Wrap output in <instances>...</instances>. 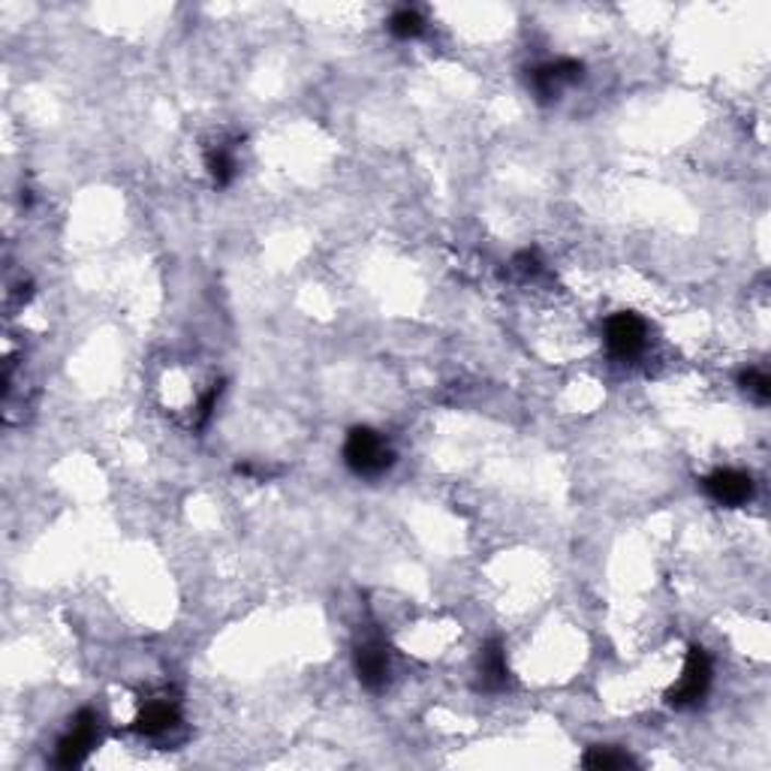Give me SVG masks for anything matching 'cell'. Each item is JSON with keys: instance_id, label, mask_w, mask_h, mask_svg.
<instances>
[{"instance_id": "6da1fadb", "label": "cell", "mask_w": 771, "mask_h": 771, "mask_svg": "<svg viewBox=\"0 0 771 771\" xmlns=\"http://www.w3.org/2000/svg\"><path fill=\"white\" fill-rule=\"evenodd\" d=\"M344 461L356 476H383L386 470L395 464V452L383 434L373 431L368 425H359L344 440Z\"/></svg>"}, {"instance_id": "7a4b0ae2", "label": "cell", "mask_w": 771, "mask_h": 771, "mask_svg": "<svg viewBox=\"0 0 771 771\" xmlns=\"http://www.w3.org/2000/svg\"><path fill=\"white\" fill-rule=\"evenodd\" d=\"M711 678H714V666H711L709 651L702 648V645H690L684 672L675 681L672 690L666 693L669 705L672 709H693V705H699L705 699V693H709Z\"/></svg>"}, {"instance_id": "3957f363", "label": "cell", "mask_w": 771, "mask_h": 771, "mask_svg": "<svg viewBox=\"0 0 771 771\" xmlns=\"http://www.w3.org/2000/svg\"><path fill=\"white\" fill-rule=\"evenodd\" d=\"M96 738H100V714L94 709H82L70 721L67 733L60 735L58 747H55V762L60 769L82 766L88 753L94 750Z\"/></svg>"}, {"instance_id": "277c9868", "label": "cell", "mask_w": 771, "mask_h": 771, "mask_svg": "<svg viewBox=\"0 0 771 771\" xmlns=\"http://www.w3.org/2000/svg\"><path fill=\"white\" fill-rule=\"evenodd\" d=\"M582 79H585V67L573 58L545 60V64H540V67H533L528 72L530 91L537 94L540 103H552V100L564 94V88L578 84Z\"/></svg>"}, {"instance_id": "5b68a950", "label": "cell", "mask_w": 771, "mask_h": 771, "mask_svg": "<svg viewBox=\"0 0 771 771\" xmlns=\"http://www.w3.org/2000/svg\"><path fill=\"white\" fill-rule=\"evenodd\" d=\"M648 344V325L636 313H614L606 323V347L612 353V359L630 361Z\"/></svg>"}, {"instance_id": "8992f818", "label": "cell", "mask_w": 771, "mask_h": 771, "mask_svg": "<svg viewBox=\"0 0 771 771\" xmlns=\"http://www.w3.org/2000/svg\"><path fill=\"white\" fill-rule=\"evenodd\" d=\"M702 488H705V494H709L714 504L729 506V509L745 506L747 500L753 497V480H750V473L735 468H717L714 473H709V476L702 480Z\"/></svg>"}, {"instance_id": "52a82bcc", "label": "cell", "mask_w": 771, "mask_h": 771, "mask_svg": "<svg viewBox=\"0 0 771 771\" xmlns=\"http://www.w3.org/2000/svg\"><path fill=\"white\" fill-rule=\"evenodd\" d=\"M353 663H356V675H359L361 687H368L371 693L383 690L389 684V651L380 638H361L356 651H353Z\"/></svg>"}, {"instance_id": "ba28073f", "label": "cell", "mask_w": 771, "mask_h": 771, "mask_svg": "<svg viewBox=\"0 0 771 771\" xmlns=\"http://www.w3.org/2000/svg\"><path fill=\"white\" fill-rule=\"evenodd\" d=\"M179 723H181L179 699L157 697L145 702L142 711H139V714H136V721H133V729H136L139 735H148V738H157V735L175 729Z\"/></svg>"}, {"instance_id": "9c48e42d", "label": "cell", "mask_w": 771, "mask_h": 771, "mask_svg": "<svg viewBox=\"0 0 771 771\" xmlns=\"http://www.w3.org/2000/svg\"><path fill=\"white\" fill-rule=\"evenodd\" d=\"M480 684L482 690H504L509 684V666H506V651L500 638H492L480 654Z\"/></svg>"}, {"instance_id": "30bf717a", "label": "cell", "mask_w": 771, "mask_h": 771, "mask_svg": "<svg viewBox=\"0 0 771 771\" xmlns=\"http://www.w3.org/2000/svg\"><path fill=\"white\" fill-rule=\"evenodd\" d=\"M205 169H208V175H211V184L215 187H227V184H232V179H235V172H239V160H235V151H232V145H211L208 151H205Z\"/></svg>"}, {"instance_id": "8fae6325", "label": "cell", "mask_w": 771, "mask_h": 771, "mask_svg": "<svg viewBox=\"0 0 771 771\" xmlns=\"http://www.w3.org/2000/svg\"><path fill=\"white\" fill-rule=\"evenodd\" d=\"M582 766L594 771H614V769H626V766H636L630 753H624L621 747L612 745H597L590 747L588 753L582 757Z\"/></svg>"}, {"instance_id": "7c38bea8", "label": "cell", "mask_w": 771, "mask_h": 771, "mask_svg": "<svg viewBox=\"0 0 771 771\" xmlns=\"http://www.w3.org/2000/svg\"><path fill=\"white\" fill-rule=\"evenodd\" d=\"M389 34L398 36V39H416V36L425 34V19H422L419 10L413 7H401V10L392 12L389 19Z\"/></svg>"}, {"instance_id": "4fadbf2b", "label": "cell", "mask_w": 771, "mask_h": 771, "mask_svg": "<svg viewBox=\"0 0 771 771\" xmlns=\"http://www.w3.org/2000/svg\"><path fill=\"white\" fill-rule=\"evenodd\" d=\"M738 383H741V389H745L747 395L753 398V401H759V404H766L771 398L769 373L759 371V368H747V371L738 377Z\"/></svg>"}, {"instance_id": "5bb4252c", "label": "cell", "mask_w": 771, "mask_h": 771, "mask_svg": "<svg viewBox=\"0 0 771 771\" xmlns=\"http://www.w3.org/2000/svg\"><path fill=\"white\" fill-rule=\"evenodd\" d=\"M516 268L521 272V275H537L542 268V263H540V256L533 251H525V253H518L516 256Z\"/></svg>"}]
</instances>
